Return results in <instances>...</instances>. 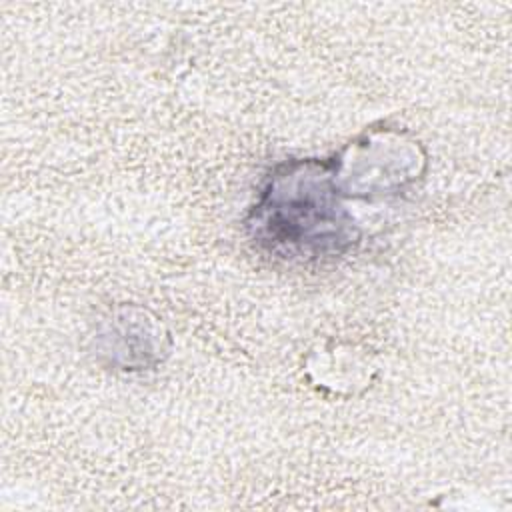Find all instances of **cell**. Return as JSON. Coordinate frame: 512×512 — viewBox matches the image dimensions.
I'll return each instance as SVG.
<instances>
[{
    "instance_id": "obj_1",
    "label": "cell",
    "mask_w": 512,
    "mask_h": 512,
    "mask_svg": "<svg viewBox=\"0 0 512 512\" xmlns=\"http://www.w3.org/2000/svg\"><path fill=\"white\" fill-rule=\"evenodd\" d=\"M332 158L276 164L250 208L246 228L266 252L294 262L334 258L360 240L356 218L344 206Z\"/></svg>"
}]
</instances>
